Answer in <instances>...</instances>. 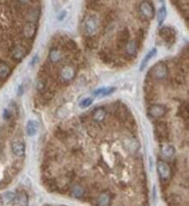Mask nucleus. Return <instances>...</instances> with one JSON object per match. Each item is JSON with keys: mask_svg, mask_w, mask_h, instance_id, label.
Here are the masks:
<instances>
[{"mask_svg": "<svg viewBox=\"0 0 189 206\" xmlns=\"http://www.w3.org/2000/svg\"><path fill=\"white\" fill-rule=\"evenodd\" d=\"M98 28V22L95 16L88 15L83 22V29L88 36H93Z\"/></svg>", "mask_w": 189, "mask_h": 206, "instance_id": "1", "label": "nucleus"}, {"mask_svg": "<svg viewBox=\"0 0 189 206\" xmlns=\"http://www.w3.org/2000/svg\"><path fill=\"white\" fill-rule=\"evenodd\" d=\"M139 12L146 20H151L152 18H154L155 16L154 7L149 1H144L140 4Z\"/></svg>", "mask_w": 189, "mask_h": 206, "instance_id": "2", "label": "nucleus"}, {"mask_svg": "<svg viewBox=\"0 0 189 206\" xmlns=\"http://www.w3.org/2000/svg\"><path fill=\"white\" fill-rule=\"evenodd\" d=\"M130 38V32L127 28H124L120 31H119L117 35V40H116V45L119 49H123L125 48L126 44L129 41Z\"/></svg>", "mask_w": 189, "mask_h": 206, "instance_id": "3", "label": "nucleus"}, {"mask_svg": "<svg viewBox=\"0 0 189 206\" xmlns=\"http://www.w3.org/2000/svg\"><path fill=\"white\" fill-rule=\"evenodd\" d=\"M152 77L156 79H164L168 75V68L164 63H159L156 64L151 70Z\"/></svg>", "mask_w": 189, "mask_h": 206, "instance_id": "4", "label": "nucleus"}, {"mask_svg": "<svg viewBox=\"0 0 189 206\" xmlns=\"http://www.w3.org/2000/svg\"><path fill=\"white\" fill-rule=\"evenodd\" d=\"M157 171L162 180H168L171 174V168L164 161H159L157 162Z\"/></svg>", "mask_w": 189, "mask_h": 206, "instance_id": "5", "label": "nucleus"}, {"mask_svg": "<svg viewBox=\"0 0 189 206\" xmlns=\"http://www.w3.org/2000/svg\"><path fill=\"white\" fill-rule=\"evenodd\" d=\"M148 113L152 118H160L166 114V107L163 105L155 104V105H152L149 108Z\"/></svg>", "mask_w": 189, "mask_h": 206, "instance_id": "6", "label": "nucleus"}, {"mask_svg": "<svg viewBox=\"0 0 189 206\" xmlns=\"http://www.w3.org/2000/svg\"><path fill=\"white\" fill-rule=\"evenodd\" d=\"M125 50H126V53L127 57L134 58L137 55V52H138V50H139V44H138V42L135 40L128 41V43L126 44V46L125 47Z\"/></svg>", "mask_w": 189, "mask_h": 206, "instance_id": "7", "label": "nucleus"}, {"mask_svg": "<svg viewBox=\"0 0 189 206\" xmlns=\"http://www.w3.org/2000/svg\"><path fill=\"white\" fill-rule=\"evenodd\" d=\"M75 76L76 71L72 66H69V65L64 66L60 71V77L64 81H67V82L71 81L75 77Z\"/></svg>", "mask_w": 189, "mask_h": 206, "instance_id": "8", "label": "nucleus"}, {"mask_svg": "<svg viewBox=\"0 0 189 206\" xmlns=\"http://www.w3.org/2000/svg\"><path fill=\"white\" fill-rule=\"evenodd\" d=\"M11 150H12L13 154L18 157H22L24 155L25 153V146L24 143L23 142L16 140V141L13 142L12 145H11Z\"/></svg>", "mask_w": 189, "mask_h": 206, "instance_id": "9", "label": "nucleus"}, {"mask_svg": "<svg viewBox=\"0 0 189 206\" xmlns=\"http://www.w3.org/2000/svg\"><path fill=\"white\" fill-rule=\"evenodd\" d=\"M13 206H28V198L25 193H19L16 194L13 200Z\"/></svg>", "mask_w": 189, "mask_h": 206, "instance_id": "10", "label": "nucleus"}, {"mask_svg": "<svg viewBox=\"0 0 189 206\" xmlns=\"http://www.w3.org/2000/svg\"><path fill=\"white\" fill-rule=\"evenodd\" d=\"M35 33H36V26L35 23H28L23 27V34L26 39H32L35 35Z\"/></svg>", "mask_w": 189, "mask_h": 206, "instance_id": "11", "label": "nucleus"}, {"mask_svg": "<svg viewBox=\"0 0 189 206\" xmlns=\"http://www.w3.org/2000/svg\"><path fill=\"white\" fill-rule=\"evenodd\" d=\"M26 55V49L23 46H16L11 51V57L15 60H22Z\"/></svg>", "mask_w": 189, "mask_h": 206, "instance_id": "12", "label": "nucleus"}, {"mask_svg": "<svg viewBox=\"0 0 189 206\" xmlns=\"http://www.w3.org/2000/svg\"><path fill=\"white\" fill-rule=\"evenodd\" d=\"M160 35L161 37L165 40L166 41H173L174 40V30L171 28H163L161 30H160Z\"/></svg>", "mask_w": 189, "mask_h": 206, "instance_id": "13", "label": "nucleus"}, {"mask_svg": "<svg viewBox=\"0 0 189 206\" xmlns=\"http://www.w3.org/2000/svg\"><path fill=\"white\" fill-rule=\"evenodd\" d=\"M26 131L28 136L33 137L36 134L38 131V125L37 123L34 120H29L27 123V126H26Z\"/></svg>", "mask_w": 189, "mask_h": 206, "instance_id": "14", "label": "nucleus"}, {"mask_svg": "<svg viewBox=\"0 0 189 206\" xmlns=\"http://www.w3.org/2000/svg\"><path fill=\"white\" fill-rule=\"evenodd\" d=\"M63 58V54L57 49H52L49 52V60L52 63H58L61 61Z\"/></svg>", "mask_w": 189, "mask_h": 206, "instance_id": "15", "label": "nucleus"}, {"mask_svg": "<svg viewBox=\"0 0 189 206\" xmlns=\"http://www.w3.org/2000/svg\"><path fill=\"white\" fill-rule=\"evenodd\" d=\"M111 198L110 196L107 193H101L97 198V205L98 206H108L110 204Z\"/></svg>", "mask_w": 189, "mask_h": 206, "instance_id": "16", "label": "nucleus"}, {"mask_svg": "<svg viewBox=\"0 0 189 206\" xmlns=\"http://www.w3.org/2000/svg\"><path fill=\"white\" fill-rule=\"evenodd\" d=\"M106 117V110L104 108H98L93 114V119L96 122H101Z\"/></svg>", "mask_w": 189, "mask_h": 206, "instance_id": "17", "label": "nucleus"}, {"mask_svg": "<svg viewBox=\"0 0 189 206\" xmlns=\"http://www.w3.org/2000/svg\"><path fill=\"white\" fill-rule=\"evenodd\" d=\"M115 90V88H112V87H109V88H101L99 90H96L94 92V95L96 96H100V97H103V96H107V95H109L110 94H112L113 91Z\"/></svg>", "mask_w": 189, "mask_h": 206, "instance_id": "18", "label": "nucleus"}, {"mask_svg": "<svg viewBox=\"0 0 189 206\" xmlns=\"http://www.w3.org/2000/svg\"><path fill=\"white\" fill-rule=\"evenodd\" d=\"M156 52L157 51H156V48H153L152 50H151V51L147 53V55L144 57V60L142 61L141 67H140V71H143V70L145 68V66H146V65H147V64L149 63V61L151 60V59H152L153 57H155V56H156Z\"/></svg>", "mask_w": 189, "mask_h": 206, "instance_id": "19", "label": "nucleus"}, {"mask_svg": "<svg viewBox=\"0 0 189 206\" xmlns=\"http://www.w3.org/2000/svg\"><path fill=\"white\" fill-rule=\"evenodd\" d=\"M71 196H72V197L77 198H81V197L84 195V188H83L81 186L76 185V186H74L71 188Z\"/></svg>", "mask_w": 189, "mask_h": 206, "instance_id": "20", "label": "nucleus"}, {"mask_svg": "<svg viewBox=\"0 0 189 206\" xmlns=\"http://www.w3.org/2000/svg\"><path fill=\"white\" fill-rule=\"evenodd\" d=\"M156 132L161 138L166 137V135H167V126H166V124L164 123V122H161V123L157 124L156 126Z\"/></svg>", "mask_w": 189, "mask_h": 206, "instance_id": "21", "label": "nucleus"}, {"mask_svg": "<svg viewBox=\"0 0 189 206\" xmlns=\"http://www.w3.org/2000/svg\"><path fill=\"white\" fill-rule=\"evenodd\" d=\"M162 152L165 157L167 158H171L175 154V149L171 145H164L162 148Z\"/></svg>", "mask_w": 189, "mask_h": 206, "instance_id": "22", "label": "nucleus"}, {"mask_svg": "<svg viewBox=\"0 0 189 206\" xmlns=\"http://www.w3.org/2000/svg\"><path fill=\"white\" fill-rule=\"evenodd\" d=\"M10 74V68L4 63H0V79H5Z\"/></svg>", "mask_w": 189, "mask_h": 206, "instance_id": "23", "label": "nucleus"}, {"mask_svg": "<svg viewBox=\"0 0 189 206\" xmlns=\"http://www.w3.org/2000/svg\"><path fill=\"white\" fill-rule=\"evenodd\" d=\"M166 16H167V10H166L165 6H163L158 11V25H163Z\"/></svg>", "mask_w": 189, "mask_h": 206, "instance_id": "24", "label": "nucleus"}, {"mask_svg": "<svg viewBox=\"0 0 189 206\" xmlns=\"http://www.w3.org/2000/svg\"><path fill=\"white\" fill-rule=\"evenodd\" d=\"M100 58H101V60H102L103 62H105V63H109V62L112 61L111 55H110L109 52H101V53H100Z\"/></svg>", "mask_w": 189, "mask_h": 206, "instance_id": "25", "label": "nucleus"}, {"mask_svg": "<svg viewBox=\"0 0 189 206\" xmlns=\"http://www.w3.org/2000/svg\"><path fill=\"white\" fill-rule=\"evenodd\" d=\"M85 43H86L87 47H90V48H93L96 46V40H95L93 36H88V38L86 39Z\"/></svg>", "mask_w": 189, "mask_h": 206, "instance_id": "26", "label": "nucleus"}, {"mask_svg": "<svg viewBox=\"0 0 189 206\" xmlns=\"http://www.w3.org/2000/svg\"><path fill=\"white\" fill-rule=\"evenodd\" d=\"M92 103H93V99H92V98H86V99L83 100V101L80 102V107H81L82 108H85V107H89Z\"/></svg>", "mask_w": 189, "mask_h": 206, "instance_id": "27", "label": "nucleus"}, {"mask_svg": "<svg viewBox=\"0 0 189 206\" xmlns=\"http://www.w3.org/2000/svg\"><path fill=\"white\" fill-rule=\"evenodd\" d=\"M3 116H4V119H9L10 118H11V112L9 111V110H7V109H5L4 111V114H3Z\"/></svg>", "mask_w": 189, "mask_h": 206, "instance_id": "28", "label": "nucleus"}, {"mask_svg": "<svg viewBox=\"0 0 189 206\" xmlns=\"http://www.w3.org/2000/svg\"><path fill=\"white\" fill-rule=\"evenodd\" d=\"M21 4H27L30 0H18Z\"/></svg>", "mask_w": 189, "mask_h": 206, "instance_id": "29", "label": "nucleus"}, {"mask_svg": "<svg viewBox=\"0 0 189 206\" xmlns=\"http://www.w3.org/2000/svg\"><path fill=\"white\" fill-rule=\"evenodd\" d=\"M64 16H65V12H64V13L62 12V14H61V16H59V20L63 19V17Z\"/></svg>", "mask_w": 189, "mask_h": 206, "instance_id": "30", "label": "nucleus"}, {"mask_svg": "<svg viewBox=\"0 0 189 206\" xmlns=\"http://www.w3.org/2000/svg\"><path fill=\"white\" fill-rule=\"evenodd\" d=\"M159 1H160L161 3H163V2H164V0H159Z\"/></svg>", "mask_w": 189, "mask_h": 206, "instance_id": "31", "label": "nucleus"}]
</instances>
